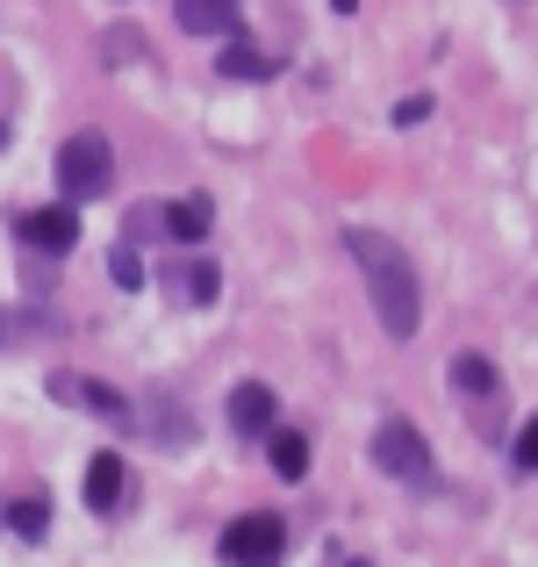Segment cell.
Instances as JSON below:
<instances>
[{
	"label": "cell",
	"mask_w": 538,
	"mask_h": 567,
	"mask_svg": "<svg viewBox=\"0 0 538 567\" xmlns=\"http://www.w3.org/2000/svg\"><path fill=\"white\" fill-rule=\"evenodd\" d=\"M345 251L359 259V274H366V295H373V317H381V331L395 338H416V309H424V295H416V266L410 251L395 245V237L381 230H345Z\"/></svg>",
	"instance_id": "obj_1"
},
{
	"label": "cell",
	"mask_w": 538,
	"mask_h": 567,
	"mask_svg": "<svg viewBox=\"0 0 538 567\" xmlns=\"http://www.w3.org/2000/svg\"><path fill=\"white\" fill-rule=\"evenodd\" d=\"M115 181V152L101 130H80V137H65V152H58V187H65V202H101Z\"/></svg>",
	"instance_id": "obj_2"
},
{
	"label": "cell",
	"mask_w": 538,
	"mask_h": 567,
	"mask_svg": "<svg viewBox=\"0 0 538 567\" xmlns=\"http://www.w3.org/2000/svg\"><path fill=\"white\" fill-rule=\"evenodd\" d=\"M280 546H288V525L273 511H251L223 525V567H273Z\"/></svg>",
	"instance_id": "obj_3"
},
{
	"label": "cell",
	"mask_w": 538,
	"mask_h": 567,
	"mask_svg": "<svg viewBox=\"0 0 538 567\" xmlns=\"http://www.w3.org/2000/svg\"><path fill=\"white\" fill-rule=\"evenodd\" d=\"M373 460H381V474H395V482H416V488L431 482V445L410 416H387V424L373 431Z\"/></svg>",
	"instance_id": "obj_4"
},
{
	"label": "cell",
	"mask_w": 538,
	"mask_h": 567,
	"mask_svg": "<svg viewBox=\"0 0 538 567\" xmlns=\"http://www.w3.org/2000/svg\"><path fill=\"white\" fill-rule=\"evenodd\" d=\"M273 424H280L273 388H266V381H237L230 388V431H237V439H273Z\"/></svg>",
	"instance_id": "obj_5"
},
{
	"label": "cell",
	"mask_w": 538,
	"mask_h": 567,
	"mask_svg": "<svg viewBox=\"0 0 538 567\" xmlns=\"http://www.w3.org/2000/svg\"><path fill=\"white\" fill-rule=\"evenodd\" d=\"M14 237L37 251H72L80 245V216H72V202H51V208H29L22 223H14Z\"/></svg>",
	"instance_id": "obj_6"
},
{
	"label": "cell",
	"mask_w": 538,
	"mask_h": 567,
	"mask_svg": "<svg viewBox=\"0 0 538 567\" xmlns=\"http://www.w3.org/2000/svg\"><path fill=\"white\" fill-rule=\"evenodd\" d=\"M51 388H58V395H65V402H80V410H94V416H108V424H115V431H130V402H123V395H115V388H108V381H86V374H58Z\"/></svg>",
	"instance_id": "obj_7"
},
{
	"label": "cell",
	"mask_w": 538,
	"mask_h": 567,
	"mask_svg": "<svg viewBox=\"0 0 538 567\" xmlns=\"http://www.w3.org/2000/svg\"><path fill=\"white\" fill-rule=\"evenodd\" d=\"M173 14L187 37H230L237 29V0H173Z\"/></svg>",
	"instance_id": "obj_8"
},
{
	"label": "cell",
	"mask_w": 538,
	"mask_h": 567,
	"mask_svg": "<svg viewBox=\"0 0 538 567\" xmlns=\"http://www.w3.org/2000/svg\"><path fill=\"white\" fill-rule=\"evenodd\" d=\"M208 230H216V208H208L201 194H187V202H166V237H179V245H201Z\"/></svg>",
	"instance_id": "obj_9"
},
{
	"label": "cell",
	"mask_w": 538,
	"mask_h": 567,
	"mask_svg": "<svg viewBox=\"0 0 538 567\" xmlns=\"http://www.w3.org/2000/svg\"><path fill=\"white\" fill-rule=\"evenodd\" d=\"M123 503V453H101L86 467V511H115Z\"/></svg>",
	"instance_id": "obj_10"
},
{
	"label": "cell",
	"mask_w": 538,
	"mask_h": 567,
	"mask_svg": "<svg viewBox=\"0 0 538 567\" xmlns=\"http://www.w3.org/2000/svg\"><path fill=\"white\" fill-rule=\"evenodd\" d=\"M266 453H273V474H280V482H302V474H309V439H302V431L273 424V439H266Z\"/></svg>",
	"instance_id": "obj_11"
},
{
	"label": "cell",
	"mask_w": 538,
	"mask_h": 567,
	"mask_svg": "<svg viewBox=\"0 0 538 567\" xmlns=\"http://www.w3.org/2000/svg\"><path fill=\"white\" fill-rule=\"evenodd\" d=\"M453 388H459V395H503V374L482 360V352H459V360H453Z\"/></svg>",
	"instance_id": "obj_12"
},
{
	"label": "cell",
	"mask_w": 538,
	"mask_h": 567,
	"mask_svg": "<svg viewBox=\"0 0 538 567\" xmlns=\"http://www.w3.org/2000/svg\"><path fill=\"white\" fill-rule=\"evenodd\" d=\"M216 72H230V80H273V58L251 51V43H230V51H216Z\"/></svg>",
	"instance_id": "obj_13"
},
{
	"label": "cell",
	"mask_w": 538,
	"mask_h": 567,
	"mask_svg": "<svg viewBox=\"0 0 538 567\" xmlns=\"http://www.w3.org/2000/svg\"><path fill=\"white\" fill-rule=\"evenodd\" d=\"M8 525H14V539H29V546H37L43 532H51V503H43V496H22V503H8Z\"/></svg>",
	"instance_id": "obj_14"
},
{
	"label": "cell",
	"mask_w": 538,
	"mask_h": 567,
	"mask_svg": "<svg viewBox=\"0 0 538 567\" xmlns=\"http://www.w3.org/2000/svg\"><path fill=\"white\" fill-rule=\"evenodd\" d=\"M179 302H216V288H223V274L216 266H179Z\"/></svg>",
	"instance_id": "obj_15"
},
{
	"label": "cell",
	"mask_w": 538,
	"mask_h": 567,
	"mask_svg": "<svg viewBox=\"0 0 538 567\" xmlns=\"http://www.w3.org/2000/svg\"><path fill=\"white\" fill-rule=\"evenodd\" d=\"M108 274H115V288H123V295H137V288H144V259H137V245H115V251H108Z\"/></svg>",
	"instance_id": "obj_16"
},
{
	"label": "cell",
	"mask_w": 538,
	"mask_h": 567,
	"mask_svg": "<svg viewBox=\"0 0 538 567\" xmlns=\"http://www.w3.org/2000/svg\"><path fill=\"white\" fill-rule=\"evenodd\" d=\"M158 230H166V208H152V202L130 208V245H144V237H158Z\"/></svg>",
	"instance_id": "obj_17"
},
{
	"label": "cell",
	"mask_w": 538,
	"mask_h": 567,
	"mask_svg": "<svg viewBox=\"0 0 538 567\" xmlns=\"http://www.w3.org/2000/svg\"><path fill=\"white\" fill-rule=\"evenodd\" d=\"M517 467H525V474H538V416H531L525 431H517Z\"/></svg>",
	"instance_id": "obj_18"
},
{
	"label": "cell",
	"mask_w": 538,
	"mask_h": 567,
	"mask_svg": "<svg viewBox=\"0 0 538 567\" xmlns=\"http://www.w3.org/2000/svg\"><path fill=\"white\" fill-rule=\"evenodd\" d=\"M424 115H431V94H410V101H402V109H395V123H402V130H416V123H424Z\"/></svg>",
	"instance_id": "obj_19"
},
{
	"label": "cell",
	"mask_w": 538,
	"mask_h": 567,
	"mask_svg": "<svg viewBox=\"0 0 538 567\" xmlns=\"http://www.w3.org/2000/svg\"><path fill=\"white\" fill-rule=\"evenodd\" d=\"M130 58H137V37H130V29H115V37H108V65H130Z\"/></svg>",
	"instance_id": "obj_20"
},
{
	"label": "cell",
	"mask_w": 538,
	"mask_h": 567,
	"mask_svg": "<svg viewBox=\"0 0 538 567\" xmlns=\"http://www.w3.org/2000/svg\"><path fill=\"white\" fill-rule=\"evenodd\" d=\"M331 8H338V14H359V0H331Z\"/></svg>",
	"instance_id": "obj_21"
},
{
	"label": "cell",
	"mask_w": 538,
	"mask_h": 567,
	"mask_svg": "<svg viewBox=\"0 0 538 567\" xmlns=\"http://www.w3.org/2000/svg\"><path fill=\"white\" fill-rule=\"evenodd\" d=\"M0 517H8V503H0Z\"/></svg>",
	"instance_id": "obj_22"
},
{
	"label": "cell",
	"mask_w": 538,
	"mask_h": 567,
	"mask_svg": "<svg viewBox=\"0 0 538 567\" xmlns=\"http://www.w3.org/2000/svg\"><path fill=\"white\" fill-rule=\"evenodd\" d=\"M352 567H359V560H352Z\"/></svg>",
	"instance_id": "obj_23"
}]
</instances>
